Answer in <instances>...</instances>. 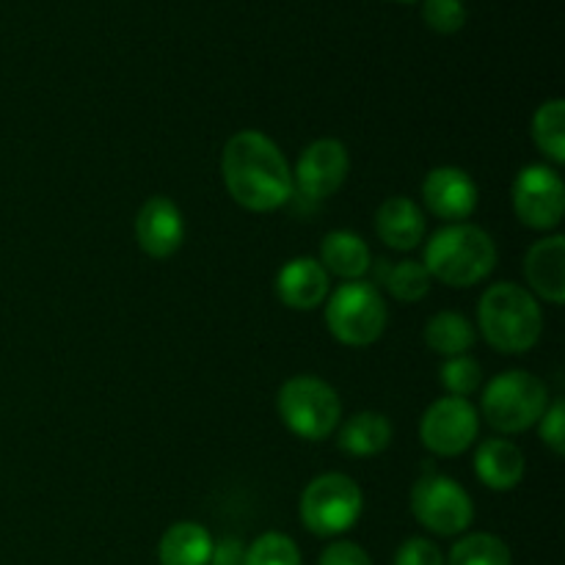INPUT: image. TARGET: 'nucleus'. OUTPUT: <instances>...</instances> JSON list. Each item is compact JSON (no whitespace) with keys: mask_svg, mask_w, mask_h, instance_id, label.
<instances>
[{"mask_svg":"<svg viewBox=\"0 0 565 565\" xmlns=\"http://www.w3.org/2000/svg\"><path fill=\"white\" fill-rule=\"evenodd\" d=\"M439 381L445 386L447 395L452 397H472L475 392L483 384V367H480L478 359H472L469 353L463 356L445 359L439 367Z\"/></svg>","mask_w":565,"mask_h":565,"instance_id":"obj_26","label":"nucleus"},{"mask_svg":"<svg viewBox=\"0 0 565 565\" xmlns=\"http://www.w3.org/2000/svg\"><path fill=\"white\" fill-rule=\"evenodd\" d=\"M524 279L527 290L539 301L561 307L565 301V237L546 235L527 248L524 257Z\"/></svg>","mask_w":565,"mask_h":565,"instance_id":"obj_15","label":"nucleus"},{"mask_svg":"<svg viewBox=\"0 0 565 565\" xmlns=\"http://www.w3.org/2000/svg\"><path fill=\"white\" fill-rule=\"evenodd\" d=\"M392 436H395V428L386 414L356 412L337 428V447L348 456L373 458L392 445Z\"/></svg>","mask_w":565,"mask_h":565,"instance_id":"obj_19","label":"nucleus"},{"mask_svg":"<svg viewBox=\"0 0 565 565\" xmlns=\"http://www.w3.org/2000/svg\"><path fill=\"white\" fill-rule=\"evenodd\" d=\"M136 243L147 257L169 259L185 243V218L169 196H152L138 207Z\"/></svg>","mask_w":565,"mask_h":565,"instance_id":"obj_13","label":"nucleus"},{"mask_svg":"<svg viewBox=\"0 0 565 565\" xmlns=\"http://www.w3.org/2000/svg\"><path fill=\"white\" fill-rule=\"evenodd\" d=\"M364 513V494L353 478L342 472L318 475L298 500L303 527L318 539H337L356 527Z\"/></svg>","mask_w":565,"mask_h":565,"instance_id":"obj_7","label":"nucleus"},{"mask_svg":"<svg viewBox=\"0 0 565 565\" xmlns=\"http://www.w3.org/2000/svg\"><path fill=\"white\" fill-rule=\"evenodd\" d=\"M445 565H513L511 546L494 533H463L452 544Z\"/></svg>","mask_w":565,"mask_h":565,"instance_id":"obj_24","label":"nucleus"},{"mask_svg":"<svg viewBox=\"0 0 565 565\" xmlns=\"http://www.w3.org/2000/svg\"><path fill=\"white\" fill-rule=\"evenodd\" d=\"M550 406V386L527 370H505L486 384L480 395V417L502 436L535 428Z\"/></svg>","mask_w":565,"mask_h":565,"instance_id":"obj_4","label":"nucleus"},{"mask_svg":"<svg viewBox=\"0 0 565 565\" xmlns=\"http://www.w3.org/2000/svg\"><path fill=\"white\" fill-rule=\"evenodd\" d=\"M480 191L472 174L458 166H436L423 180V204L445 224H461L478 210Z\"/></svg>","mask_w":565,"mask_h":565,"instance_id":"obj_12","label":"nucleus"},{"mask_svg":"<svg viewBox=\"0 0 565 565\" xmlns=\"http://www.w3.org/2000/svg\"><path fill=\"white\" fill-rule=\"evenodd\" d=\"M392 3H414V0H392Z\"/></svg>","mask_w":565,"mask_h":565,"instance_id":"obj_32","label":"nucleus"},{"mask_svg":"<svg viewBox=\"0 0 565 565\" xmlns=\"http://www.w3.org/2000/svg\"><path fill=\"white\" fill-rule=\"evenodd\" d=\"M423 265L430 279L467 290L494 274L497 243L483 226L469 224V221L445 224L425 243Z\"/></svg>","mask_w":565,"mask_h":565,"instance_id":"obj_3","label":"nucleus"},{"mask_svg":"<svg viewBox=\"0 0 565 565\" xmlns=\"http://www.w3.org/2000/svg\"><path fill=\"white\" fill-rule=\"evenodd\" d=\"M395 565H445V555L430 539H406L395 552Z\"/></svg>","mask_w":565,"mask_h":565,"instance_id":"obj_29","label":"nucleus"},{"mask_svg":"<svg viewBox=\"0 0 565 565\" xmlns=\"http://www.w3.org/2000/svg\"><path fill=\"white\" fill-rule=\"evenodd\" d=\"M530 136H533L539 152L555 169L565 163V103L561 97L546 99L535 108L533 121H530Z\"/></svg>","mask_w":565,"mask_h":565,"instance_id":"obj_23","label":"nucleus"},{"mask_svg":"<svg viewBox=\"0 0 565 565\" xmlns=\"http://www.w3.org/2000/svg\"><path fill=\"white\" fill-rule=\"evenodd\" d=\"M478 329L497 353L519 356L539 345L544 334V312L527 287L497 281L480 296Z\"/></svg>","mask_w":565,"mask_h":565,"instance_id":"obj_2","label":"nucleus"},{"mask_svg":"<svg viewBox=\"0 0 565 565\" xmlns=\"http://www.w3.org/2000/svg\"><path fill=\"white\" fill-rule=\"evenodd\" d=\"M539 436L546 447H550L555 456H563L565 452V403L563 397L557 401H550L544 417L539 419Z\"/></svg>","mask_w":565,"mask_h":565,"instance_id":"obj_28","label":"nucleus"},{"mask_svg":"<svg viewBox=\"0 0 565 565\" xmlns=\"http://www.w3.org/2000/svg\"><path fill=\"white\" fill-rule=\"evenodd\" d=\"M348 174H351V152L345 143L340 138H318L303 149L292 169L296 196L323 202L345 185Z\"/></svg>","mask_w":565,"mask_h":565,"instance_id":"obj_11","label":"nucleus"},{"mask_svg":"<svg viewBox=\"0 0 565 565\" xmlns=\"http://www.w3.org/2000/svg\"><path fill=\"white\" fill-rule=\"evenodd\" d=\"M331 292V276L318 257H292L276 274V298L292 312H312L326 303Z\"/></svg>","mask_w":565,"mask_h":565,"instance_id":"obj_14","label":"nucleus"},{"mask_svg":"<svg viewBox=\"0 0 565 565\" xmlns=\"http://www.w3.org/2000/svg\"><path fill=\"white\" fill-rule=\"evenodd\" d=\"M276 412L285 428L303 441H323L342 423V401L329 381L318 375H292L279 386Z\"/></svg>","mask_w":565,"mask_h":565,"instance_id":"obj_6","label":"nucleus"},{"mask_svg":"<svg viewBox=\"0 0 565 565\" xmlns=\"http://www.w3.org/2000/svg\"><path fill=\"white\" fill-rule=\"evenodd\" d=\"M318 263L342 281H359L373 270V252L359 232L331 230L320 243Z\"/></svg>","mask_w":565,"mask_h":565,"instance_id":"obj_18","label":"nucleus"},{"mask_svg":"<svg viewBox=\"0 0 565 565\" xmlns=\"http://www.w3.org/2000/svg\"><path fill=\"white\" fill-rule=\"evenodd\" d=\"M408 505H412L414 519L428 533L441 535V539L463 535L475 522V502L469 491L458 480L439 472L423 475L412 486Z\"/></svg>","mask_w":565,"mask_h":565,"instance_id":"obj_8","label":"nucleus"},{"mask_svg":"<svg viewBox=\"0 0 565 565\" xmlns=\"http://www.w3.org/2000/svg\"><path fill=\"white\" fill-rule=\"evenodd\" d=\"M480 412L467 397L445 395L425 408L419 419V439L428 452L439 458L463 456L478 445Z\"/></svg>","mask_w":565,"mask_h":565,"instance_id":"obj_10","label":"nucleus"},{"mask_svg":"<svg viewBox=\"0 0 565 565\" xmlns=\"http://www.w3.org/2000/svg\"><path fill=\"white\" fill-rule=\"evenodd\" d=\"M318 565H373V557L353 541H334L326 546Z\"/></svg>","mask_w":565,"mask_h":565,"instance_id":"obj_30","label":"nucleus"},{"mask_svg":"<svg viewBox=\"0 0 565 565\" xmlns=\"http://www.w3.org/2000/svg\"><path fill=\"white\" fill-rule=\"evenodd\" d=\"M513 213L519 224L535 232H552L563 224L565 182L550 163H530L516 174L511 188Z\"/></svg>","mask_w":565,"mask_h":565,"instance_id":"obj_9","label":"nucleus"},{"mask_svg":"<svg viewBox=\"0 0 565 565\" xmlns=\"http://www.w3.org/2000/svg\"><path fill=\"white\" fill-rule=\"evenodd\" d=\"M423 20L434 33L452 36L467 25V6L461 0H425Z\"/></svg>","mask_w":565,"mask_h":565,"instance_id":"obj_27","label":"nucleus"},{"mask_svg":"<svg viewBox=\"0 0 565 565\" xmlns=\"http://www.w3.org/2000/svg\"><path fill=\"white\" fill-rule=\"evenodd\" d=\"M221 177L232 202L248 213H274L296 196L290 163L263 130H241L224 143Z\"/></svg>","mask_w":565,"mask_h":565,"instance_id":"obj_1","label":"nucleus"},{"mask_svg":"<svg viewBox=\"0 0 565 565\" xmlns=\"http://www.w3.org/2000/svg\"><path fill=\"white\" fill-rule=\"evenodd\" d=\"M326 326L329 334L340 345L367 348L384 337L390 323V307L373 281H342L337 290L329 292L323 303Z\"/></svg>","mask_w":565,"mask_h":565,"instance_id":"obj_5","label":"nucleus"},{"mask_svg":"<svg viewBox=\"0 0 565 565\" xmlns=\"http://www.w3.org/2000/svg\"><path fill=\"white\" fill-rule=\"evenodd\" d=\"M375 235L392 252H414L428 235L425 210L408 196H390L375 210Z\"/></svg>","mask_w":565,"mask_h":565,"instance_id":"obj_16","label":"nucleus"},{"mask_svg":"<svg viewBox=\"0 0 565 565\" xmlns=\"http://www.w3.org/2000/svg\"><path fill=\"white\" fill-rule=\"evenodd\" d=\"M246 565H303V557L290 535L270 530L246 546Z\"/></svg>","mask_w":565,"mask_h":565,"instance_id":"obj_25","label":"nucleus"},{"mask_svg":"<svg viewBox=\"0 0 565 565\" xmlns=\"http://www.w3.org/2000/svg\"><path fill=\"white\" fill-rule=\"evenodd\" d=\"M527 472V458L524 450L511 439H483L475 450V475L480 483L491 491H513L524 480Z\"/></svg>","mask_w":565,"mask_h":565,"instance_id":"obj_17","label":"nucleus"},{"mask_svg":"<svg viewBox=\"0 0 565 565\" xmlns=\"http://www.w3.org/2000/svg\"><path fill=\"white\" fill-rule=\"evenodd\" d=\"M423 340L425 345H428V351L439 353V356L445 359H452L472 351L475 340H478V331H475V323L467 315L445 309V312H436L434 318H428Z\"/></svg>","mask_w":565,"mask_h":565,"instance_id":"obj_21","label":"nucleus"},{"mask_svg":"<svg viewBox=\"0 0 565 565\" xmlns=\"http://www.w3.org/2000/svg\"><path fill=\"white\" fill-rule=\"evenodd\" d=\"M373 285L384 287L395 301L417 303L428 296L434 279H430L425 265L417 263V259H401V263H392V265L386 263V259H381L379 281H373Z\"/></svg>","mask_w":565,"mask_h":565,"instance_id":"obj_22","label":"nucleus"},{"mask_svg":"<svg viewBox=\"0 0 565 565\" xmlns=\"http://www.w3.org/2000/svg\"><path fill=\"white\" fill-rule=\"evenodd\" d=\"M207 565H246V544L241 539L215 541Z\"/></svg>","mask_w":565,"mask_h":565,"instance_id":"obj_31","label":"nucleus"},{"mask_svg":"<svg viewBox=\"0 0 565 565\" xmlns=\"http://www.w3.org/2000/svg\"><path fill=\"white\" fill-rule=\"evenodd\" d=\"M213 535L199 522H177L160 535V565H207L213 555Z\"/></svg>","mask_w":565,"mask_h":565,"instance_id":"obj_20","label":"nucleus"}]
</instances>
